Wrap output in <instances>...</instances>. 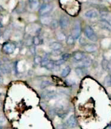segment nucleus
Instances as JSON below:
<instances>
[{"label":"nucleus","mask_w":111,"mask_h":129,"mask_svg":"<svg viewBox=\"0 0 111 129\" xmlns=\"http://www.w3.org/2000/svg\"><path fill=\"white\" fill-rule=\"evenodd\" d=\"M84 34L87 37V38L89 39L90 41H92V42H96L98 41V36L92 27H91L90 26H85V29H84Z\"/></svg>","instance_id":"1"},{"label":"nucleus","mask_w":111,"mask_h":129,"mask_svg":"<svg viewBox=\"0 0 111 129\" xmlns=\"http://www.w3.org/2000/svg\"><path fill=\"white\" fill-rule=\"evenodd\" d=\"M53 9V7L52 5L49 4V3H44L40 7V16H46V15H48V14L51 12L52 10Z\"/></svg>","instance_id":"2"},{"label":"nucleus","mask_w":111,"mask_h":129,"mask_svg":"<svg viewBox=\"0 0 111 129\" xmlns=\"http://www.w3.org/2000/svg\"><path fill=\"white\" fill-rule=\"evenodd\" d=\"M81 32V29L80 23L79 22H76L72 30V36L74 37L75 40H77L79 39V38H80Z\"/></svg>","instance_id":"3"},{"label":"nucleus","mask_w":111,"mask_h":129,"mask_svg":"<svg viewBox=\"0 0 111 129\" xmlns=\"http://www.w3.org/2000/svg\"><path fill=\"white\" fill-rule=\"evenodd\" d=\"M16 45L12 43H5L3 46V50L5 53L11 54L16 49Z\"/></svg>","instance_id":"4"},{"label":"nucleus","mask_w":111,"mask_h":129,"mask_svg":"<svg viewBox=\"0 0 111 129\" xmlns=\"http://www.w3.org/2000/svg\"><path fill=\"white\" fill-rule=\"evenodd\" d=\"M56 96V92L54 90H45L43 92L41 98L44 100H50L54 98Z\"/></svg>","instance_id":"5"},{"label":"nucleus","mask_w":111,"mask_h":129,"mask_svg":"<svg viewBox=\"0 0 111 129\" xmlns=\"http://www.w3.org/2000/svg\"><path fill=\"white\" fill-rule=\"evenodd\" d=\"M66 125L69 128H72L77 126V121L74 115H71L66 121Z\"/></svg>","instance_id":"6"},{"label":"nucleus","mask_w":111,"mask_h":129,"mask_svg":"<svg viewBox=\"0 0 111 129\" xmlns=\"http://www.w3.org/2000/svg\"><path fill=\"white\" fill-rule=\"evenodd\" d=\"M59 23H60V26H61V28H63V29L67 28L69 25V23H70L69 18L66 16H62L60 18Z\"/></svg>","instance_id":"7"},{"label":"nucleus","mask_w":111,"mask_h":129,"mask_svg":"<svg viewBox=\"0 0 111 129\" xmlns=\"http://www.w3.org/2000/svg\"><path fill=\"white\" fill-rule=\"evenodd\" d=\"M72 57L76 62H81L86 57V56L82 52H76L72 55Z\"/></svg>","instance_id":"8"},{"label":"nucleus","mask_w":111,"mask_h":129,"mask_svg":"<svg viewBox=\"0 0 111 129\" xmlns=\"http://www.w3.org/2000/svg\"><path fill=\"white\" fill-rule=\"evenodd\" d=\"M85 16L89 19H95L99 16V14L96 10H89L85 12Z\"/></svg>","instance_id":"9"},{"label":"nucleus","mask_w":111,"mask_h":129,"mask_svg":"<svg viewBox=\"0 0 111 129\" xmlns=\"http://www.w3.org/2000/svg\"><path fill=\"white\" fill-rule=\"evenodd\" d=\"M52 18L50 16H48V15L42 16L40 18V22L44 25H50L52 21Z\"/></svg>","instance_id":"10"},{"label":"nucleus","mask_w":111,"mask_h":129,"mask_svg":"<svg viewBox=\"0 0 111 129\" xmlns=\"http://www.w3.org/2000/svg\"><path fill=\"white\" fill-rule=\"evenodd\" d=\"M84 48L87 52H94L96 51L98 47L94 43H87L84 46Z\"/></svg>","instance_id":"11"},{"label":"nucleus","mask_w":111,"mask_h":129,"mask_svg":"<svg viewBox=\"0 0 111 129\" xmlns=\"http://www.w3.org/2000/svg\"><path fill=\"white\" fill-rule=\"evenodd\" d=\"M99 25L101 28L111 32V24L110 23L105 20H101L99 21Z\"/></svg>","instance_id":"12"},{"label":"nucleus","mask_w":111,"mask_h":129,"mask_svg":"<svg viewBox=\"0 0 111 129\" xmlns=\"http://www.w3.org/2000/svg\"><path fill=\"white\" fill-rule=\"evenodd\" d=\"M0 72L3 74H7L10 72V68L9 64L0 61Z\"/></svg>","instance_id":"13"},{"label":"nucleus","mask_w":111,"mask_h":129,"mask_svg":"<svg viewBox=\"0 0 111 129\" xmlns=\"http://www.w3.org/2000/svg\"><path fill=\"white\" fill-rule=\"evenodd\" d=\"M80 64L79 65V67H84V68H87L89 67L92 63V61H91V59L89 57H85L84 59H83L82 61L79 62Z\"/></svg>","instance_id":"14"},{"label":"nucleus","mask_w":111,"mask_h":129,"mask_svg":"<svg viewBox=\"0 0 111 129\" xmlns=\"http://www.w3.org/2000/svg\"><path fill=\"white\" fill-rule=\"evenodd\" d=\"M49 47L52 50H60L62 48L63 46L60 43L53 42L50 44Z\"/></svg>","instance_id":"15"},{"label":"nucleus","mask_w":111,"mask_h":129,"mask_svg":"<svg viewBox=\"0 0 111 129\" xmlns=\"http://www.w3.org/2000/svg\"><path fill=\"white\" fill-rule=\"evenodd\" d=\"M70 71H71V69H70V67L69 66L65 67L62 70V72H61V76H62L63 78H66V77L69 76Z\"/></svg>","instance_id":"16"},{"label":"nucleus","mask_w":111,"mask_h":129,"mask_svg":"<svg viewBox=\"0 0 111 129\" xmlns=\"http://www.w3.org/2000/svg\"><path fill=\"white\" fill-rule=\"evenodd\" d=\"M76 72L77 75L79 77H83L86 74L85 68L84 67H77L76 69Z\"/></svg>","instance_id":"17"},{"label":"nucleus","mask_w":111,"mask_h":129,"mask_svg":"<svg viewBox=\"0 0 111 129\" xmlns=\"http://www.w3.org/2000/svg\"><path fill=\"white\" fill-rule=\"evenodd\" d=\"M56 67L58 66L56 65L55 62L53 61L50 60L49 62L47 63V65H46L45 67L47 69H48V70H49V71H54Z\"/></svg>","instance_id":"18"},{"label":"nucleus","mask_w":111,"mask_h":129,"mask_svg":"<svg viewBox=\"0 0 111 129\" xmlns=\"http://www.w3.org/2000/svg\"><path fill=\"white\" fill-rule=\"evenodd\" d=\"M31 9H36L39 6V0H29Z\"/></svg>","instance_id":"19"},{"label":"nucleus","mask_w":111,"mask_h":129,"mask_svg":"<svg viewBox=\"0 0 111 129\" xmlns=\"http://www.w3.org/2000/svg\"><path fill=\"white\" fill-rule=\"evenodd\" d=\"M75 39L74 38V37L72 36V35H69L67 37V38H66V43H67V44L69 46H72L74 45V42H75Z\"/></svg>","instance_id":"20"},{"label":"nucleus","mask_w":111,"mask_h":129,"mask_svg":"<svg viewBox=\"0 0 111 129\" xmlns=\"http://www.w3.org/2000/svg\"><path fill=\"white\" fill-rule=\"evenodd\" d=\"M51 85H52L51 82L49 81H47V80L43 81L41 83V84H40V88L43 90L45 89V88H47V87L50 86Z\"/></svg>","instance_id":"21"},{"label":"nucleus","mask_w":111,"mask_h":129,"mask_svg":"<svg viewBox=\"0 0 111 129\" xmlns=\"http://www.w3.org/2000/svg\"><path fill=\"white\" fill-rule=\"evenodd\" d=\"M49 61L50 59L48 57V55H45V56H44V57L42 58V61H41V66L45 67L47 65V63L49 62Z\"/></svg>","instance_id":"22"},{"label":"nucleus","mask_w":111,"mask_h":129,"mask_svg":"<svg viewBox=\"0 0 111 129\" xmlns=\"http://www.w3.org/2000/svg\"><path fill=\"white\" fill-rule=\"evenodd\" d=\"M56 36H57V39L60 41H63V40H66V36L64 34H63V32H58L56 34Z\"/></svg>","instance_id":"23"},{"label":"nucleus","mask_w":111,"mask_h":129,"mask_svg":"<svg viewBox=\"0 0 111 129\" xmlns=\"http://www.w3.org/2000/svg\"><path fill=\"white\" fill-rule=\"evenodd\" d=\"M50 25V26H51V28L52 29H56L58 27L59 25H60V23H59V22L57 20L53 19Z\"/></svg>","instance_id":"24"},{"label":"nucleus","mask_w":111,"mask_h":129,"mask_svg":"<svg viewBox=\"0 0 111 129\" xmlns=\"http://www.w3.org/2000/svg\"><path fill=\"white\" fill-rule=\"evenodd\" d=\"M42 61V58L38 55H36L34 59V62L36 64H41Z\"/></svg>","instance_id":"25"},{"label":"nucleus","mask_w":111,"mask_h":129,"mask_svg":"<svg viewBox=\"0 0 111 129\" xmlns=\"http://www.w3.org/2000/svg\"><path fill=\"white\" fill-rule=\"evenodd\" d=\"M25 43H26V45L27 46H31L32 45V43H33V38H32L30 35L28 36V38H26Z\"/></svg>","instance_id":"26"},{"label":"nucleus","mask_w":111,"mask_h":129,"mask_svg":"<svg viewBox=\"0 0 111 129\" xmlns=\"http://www.w3.org/2000/svg\"><path fill=\"white\" fill-rule=\"evenodd\" d=\"M41 43V40L40 38L38 36H34L33 38V44L35 46H38Z\"/></svg>","instance_id":"27"},{"label":"nucleus","mask_w":111,"mask_h":129,"mask_svg":"<svg viewBox=\"0 0 111 129\" xmlns=\"http://www.w3.org/2000/svg\"><path fill=\"white\" fill-rule=\"evenodd\" d=\"M105 84L106 86H111V75H108L105 79Z\"/></svg>","instance_id":"28"},{"label":"nucleus","mask_w":111,"mask_h":129,"mask_svg":"<svg viewBox=\"0 0 111 129\" xmlns=\"http://www.w3.org/2000/svg\"><path fill=\"white\" fill-rule=\"evenodd\" d=\"M55 64L56 66H60V65H62V64H63V63H65V61L63 60L62 59H58V60H56L55 61Z\"/></svg>","instance_id":"29"},{"label":"nucleus","mask_w":111,"mask_h":129,"mask_svg":"<svg viewBox=\"0 0 111 129\" xmlns=\"http://www.w3.org/2000/svg\"><path fill=\"white\" fill-rule=\"evenodd\" d=\"M102 67H103V69H105V70H106V69H108V62L107 61V60L104 59L102 62Z\"/></svg>","instance_id":"30"},{"label":"nucleus","mask_w":111,"mask_h":129,"mask_svg":"<svg viewBox=\"0 0 111 129\" xmlns=\"http://www.w3.org/2000/svg\"><path fill=\"white\" fill-rule=\"evenodd\" d=\"M70 57V54H67V53H66V54H64L62 55V58L63 60H64L65 61H66Z\"/></svg>","instance_id":"31"},{"label":"nucleus","mask_w":111,"mask_h":129,"mask_svg":"<svg viewBox=\"0 0 111 129\" xmlns=\"http://www.w3.org/2000/svg\"><path fill=\"white\" fill-rule=\"evenodd\" d=\"M79 43H80V45H83V46H85V45L87 44L83 37H81L80 38H79Z\"/></svg>","instance_id":"32"},{"label":"nucleus","mask_w":111,"mask_h":129,"mask_svg":"<svg viewBox=\"0 0 111 129\" xmlns=\"http://www.w3.org/2000/svg\"><path fill=\"white\" fill-rule=\"evenodd\" d=\"M52 54L54 56H60V55L62 54V52L60 51V50H53L52 52Z\"/></svg>","instance_id":"33"},{"label":"nucleus","mask_w":111,"mask_h":129,"mask_svg":"<svg viewBox=\"0 0 111 129\" xmlns=\"http://www.w3.org/2000/svg\"><path fill=\"white\" fill-rule=\"evenodd\" d=\"M10 31L9 30H7L4 33V38L5 39L8 38L9 37V36H10Z\"/></svg>","instance_id":"34"},{"label":"nucleus","mask_w":111,"mask_h":129,"mask_svg":"<svg viewBox=\"0 0 111 129\" xmlns=\"http://www.w3.org/2000/svg\"><path fill=\"white\" fill-rule=\"evenodd\" d=\"M5 121V119L4 118V117H0V126H2V125H3Z\"/></svg>","instance_id":"35"},{"label":"nucleus","mask_w":111,"mask_h":129,"mask_svg":"<svg viewBox=\"0 0 111 129\" xmlns=\"http://www.w3.org/2000/svg\"><path fill=\"white\" fill-rule=\"evenodd\" d=\"M35 51H36V48H34V47H32V48H31V52H32L33 54H34V53H35Z\"/></svg>","instance_id":"36"},{"label":"nucleus","mask_w":111,"mask_h":129,"mask_svg":"<svg viewBox=\"0 0 111 129\" xmlns=\"http://www.w3.org/2000/svg\"><path fill=\"white\" fill-rule=\"evenodd\" d=\"M3 83V78H2V75L0 74V84H2Z\"/></svg>","instance_id":"37"},{"label":"nucleus","mask_w":111,"mask_h":129,"mask_svg":"<svg viewBox=\"0 0 111 129\" xmlns=\"http://www.w3.org/2000/svg\"><path fill=\"white\" fill-rule=\"evenodd\" d=\"M3 7H2L0 5V12H2V11H3Z\"/></svg>","instance_id":"38"},{"label":"nucleus","mask_w":111,"mask_h":129,"mask_svg":"<svg viewBox=\"0 0 111 129\" xmlns=\"http://www.w3.org/2000/svg\"><path fill=\"white\" fill-rule=\"evenodd\" d=\"M107 129H111V125H109V126H108V127H107Z\"/></svg>","instance_id":"39"},{"label":"nucleus","mask_w":111,"mask_h":129,"mask_svg":"<svg viewBox=\"0 0 111 129\" xmlns=\"http://www.w3.org/2000/svg\"><path fill=\"white\" fill-rule=\"evenodd\" d=\"M43 1H44V2H48L49 0H43Z\"/></svg>","instance_id":"40"},{"label":"nucleus","mask_w":111,"mask_h":129,"mask_svg":"<svg viewBox=\"0 0 111 129\" xmlns=\"http://www.w3.org/2000/svg\"><path fill=\"white\" fill-rule=\"evenodd\" d=\"M0 129H3V127H2V126H0Z\"/></svg>","instance_id":"41"},{"label":"nucleus","mask_w":111,"mask_h":129,"mask_svg":"<svg viewBox=\"0 0 111 129\" xmlns=\"http://www.w3.org/2000/svg\"><path fill=\"white\" fill-rule=\"evenodd\" d=\"M1 95H2V94H0V96H1Z\"/></svg>","instance_id":"42"}]
</instances>
